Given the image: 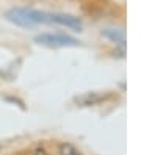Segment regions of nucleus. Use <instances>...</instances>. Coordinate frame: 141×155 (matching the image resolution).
<instances>
[{"label":"nucleus","instance_id":"nucleus-5","mask_svg":"<svg viewBox=\"0 0 141 155\" xmlns=\"http://www.w3.org/2000/svg\"><path fill=\"white\" fill-rule=\"evenodd\" d=\"M33 155H47V153H45V150H44V149H36Z\"/></svg>","mask_w":141,"mask_h":155},{"label":"nucleus","instance_id":"nucleus-2","mask_svg":"<svg viewBox=\"0 0 141 155\" xmlns=\"http://www.w3.org/2000/svg\"><path fill=\"white\" fill-rule=\"evenodd\" d=\"M35 41L41 45H45V47H75L79 45L80 41H77L75 38H71V36L66 35H52V33H42L38 35Z\"/></svg>","mask_w":141,"mask_h":155},{"label":"nucleus","instance_id":"nucleus-3","mask_svg":"<svg viewBox=\"0 0 141 155\" xmlns=\"http://www.w3.org/2000/svg\"><path fill=\"white\" fill-rule=\"evenodd\" d=\"M60 155H82L77 149L69 143H63L60 146Z\"/></svg>","mask_w":141,"mask_h":155},{"label":"nucleus","instance_id":"nucleus-1","mask_svg":"<svg viewBox=\"0 0 141 155\" xmlns=\"http://www.w3.org/2000/svg\"><path fill=\"white\" fill-rule=\"evenodd\" d=\"M6 19L19 27H33L38 24H53V13L14 8L6 13Z\"/></svg>","mask_w":141,"mask_h":155},{"label":"nucleus","instance_id":"nucleus-4","mask_svg":"<svg viewBox=\"0 0 141 155\" xmlns=\"http://www.w3.org/2000/svg\"><path fill=\"white\" fill-rule=\"evenodd\" d=\"M103 35L108 36L110 39L116 41V42H121V44L124 42V35L119 33V31H116V30H105V31H103Z\"/></svg>","mask_w":141,"mask_h":155}]
</instances>
